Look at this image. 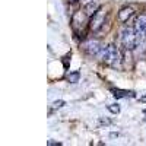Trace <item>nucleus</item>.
<instances>
[{
	"label": "nucleus",
	"mask_w": 146,
	"mask_h": 146,
	"mask_svg": "<svg viewBox=\"0 0 146 146\" xmlns=\"http://www.w3.org/2000/svg\"><path fill=\"white\" fill-rule=\"evenodd\" d=\"M108 111L113 113V114H118L120 113V107L117 104H113V105H108Z\"/></svg>",
	"instance_id": "11"
},
{
	"label": "nucleus",
	"mask_w": 146,
	"mask_h": 146,
	"mask_svg": "<svg viewBox=\"0 0 146 146\" xmlns=\"http://www.w3.org/2000/svg\"><path fill=\"white\" fill-rule=\"evenodd\" d=\"M102 25H104V10H102V7H100L98 12H96V13H94V15L91 16L89 28H91L94 32H96V31H100V29H101Z\"/></svg>",
	"instance_id": "4"
},
{
	"label": "nucleus",
	"mask_w": 146,
	"mask_h": 146,
	"mask_svg": "<svg viewBox=\"0 0 146 146\" xmlns=\"http://www.w3.org/2000/svg\"><path fill=\"white\" fill-rule=\"evenodd\" d=\"M88 18H89V16L86 15V12H82V10L76 12V13L73 15V18H72L73 29H75L76 32H79V29H82L85 25H86V19H88Z\"/></svg>",
	"instance_id": "5"
},
{
	"label": "nucleus",
	"mask_w": 146,
	"mask_h": 146,
	"mask_svg": "<svg viewBox=\"0 0 146 146\" xmlns=\"http://www.w3.org/2000/svg\"><path fill=\"white\" fill-rule=\"evenodd\" d=\"M137 36H136V31L135 27H126L121 31V45H123L126 50H133L137 45Z\"/></svg>",
	"instance_id": "2"
},
{
	"label": "nucleus",
	"mask_w": 146,
	"mask_h": 146,
	"mask_svg": "<svg viewBox=\"0 0 146 146\" xmlns=\"http://www.w3.org/2000/svg\"><path fill=\"white\" fill-rule=\"evenodd\" d=\"M63 105H64V101H62V100H60V101H54V104H53L54 108H62Z\"/></svg>",
	"instance_id": "12"
},
{
	"label": "nucleus",
	"mask_w": 146,
	"mask_h": 146,
	"mask_svg": "<svg viewBox=\"0 0 146 146\" xmlns=\"http://www.w3.org/2000/svg\"><path fill=\"white\" fill-rule=\"evenodd\" d=\"M67 2H70V3H75V2H79V0H67Z\"/></svg>",
	"instance_id": "15"
},
{
	"label": "nucleus",
	"mask_w": 146,
	"mask_h": 146,
	"mask_svg": "<svg viewBox=\"0 0 146 146\" xmlns=\"http://www.w3.org/2000/svg\"><path fill=\"white\" fill-rule=\"evenodd\" d=\"M133 15H135V10H133L131 7H123L120 12H118V21L120 22H127Z\"/></svg>",
	"instance_id": "7"
},
{
	"label": "nucleus",
	"mask_w": 146,
	"mask_h": 146,
	"mask_svg": "<svg viewBox=\"0 0 146 146\" xmlns=\"http://www.w3.org/2000/svg\"><path fill=\"white\" fill-rule=\"evenodd\" d=\"M79 78H80V73L79 72H70L66 75V80L69 83H78L79 82Z\"/></svg>",
	"instance_id": "9"
},
{
	"label": "nucleus",
	"mask_w": 146,
	"mask_h": 146,
	"mask_svg": "<svg viewBox=\"0 0 146 146\" xmlns=\"http://www.w3.org/2000/svg\"><path fill=\"white\" fill-rule=\"evenodd\" d=\"M113 92H114V96H115V98H121V96H133V92H129V91L113 89Z\"/></svg>",
	"instance_id": "10"
},
{
	"label": "nucleus",
	"mask_w": 146,
	"mask_h": 146,
	"mask_svg": "<svg viewBox=\"0 0 146 146\" xmlns=\"http://www.w3.org/2000/svg\"><path fill=\"white\" fill-rule=\"evenodd\" d=\"M47 145L48 146H54V145H62V143H60V142H54V140H48Z\"/></svg>",
	"instance_id": "13"
},
{
	"label": "nucleus",
	"mask_w": 146,
	"mask_h": 146,
	"mask_svg": "<svg viewBox=\"0 0 146 146\" xmlns=\"http://www.w3.org/2000/svg\"><path fill=\"white\" fill-rule=\"evenodd\" d=\"M135 31H136V36H137V42L140 44L142 41H145V38H146V15L137 16V19L135 22Z\"/></svg>",
	"instance_id": "3"
},
{
	"label": "nucleus",
	"mask_w": 146,
	"mask_h": 146,
	"mask_svg": "<svg viewBox=\"0 0 146 146\" xmlns=\"http://www.w3.org/2000/svg\"><path fill=\"white\" fill-rule=\"evenodd\" d=\"M101 6H100V3L98 2H91V3H88L86 6H85V12H86V15L91 18L94 13H96V12H98V9H100Z\"/></svg>",
	"instance_id": "8"
},
{
	"label": "nucleus",
	"mask_w": 146,
	"mask_h": 146,
	"mask_svg": "<svg viewBox=\"0 0 146 146\" xmlns=\"http://www.w3.org/2000/svg\"><path fill=\"white\" fill-rule=\"evenodd\" d=\"M102 50V47L100 44V41H95V40H91V41H86L83 44V51L86 53L88 56L94 57V56H100Z\"/></svg>",
	"instance_id": "6"
},
{
	"label": "nucleus",
	"mask_w": 146,
	"mask_h": 146,
	"mask_svg": "<svg viewBox=\"0 0 146 146\" xmlns=\"http://www.w3.org/2000/svg\"><path fill=\"white\" fill-rule=\"evenodd\" d=\"M100 57H101L102 63H105L108 66H113V67L118 66L121 62V53L114 44H108L107 47H104L100 53Z\"/></svg>",
	"instance_id": "1"
},
{
	"label": "nucleus",
	"mask_w": 146,
	"mask_h": 146,
	"mask_svg": "<svg viewBox=\"0 0 146 146\" xmlns=\"http://www.w3.org/2000/svg\"><path fill=\"white\" fill-rule=\"evenodd\" d=\"M79 2L83 5V6H86L88 3H91V2H94V0H79Z\"/></svg>",
	"instance_id": "14"
}]
</instances>
